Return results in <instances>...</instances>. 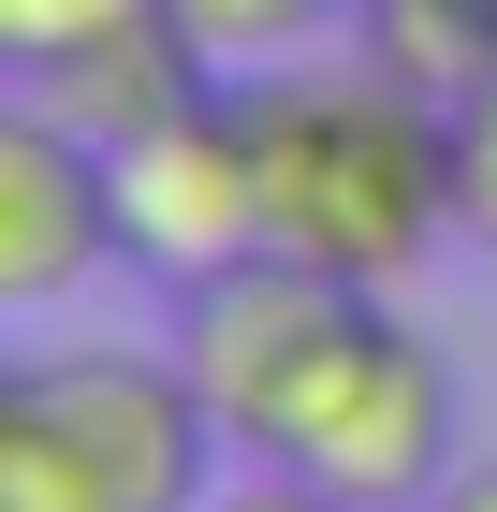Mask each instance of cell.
I'll use <instances>...</instances> for the list:
<instances>
[{"label":"cell","instance_id":"277c9868","mask_svg":"<svg viewBox=\"0 0 497 512\" xmlns=\"http://www.w3.org/2000/svg\"><path fill=\"white\" fill-rule=\"evenodd\" d=\"M103 161H117V264L132 278L191 293V278H220V264L264 249V161H249V103H234V88L147 118Z\"/></svg>","mask_w":497,"mask_h":512},{"label":"cell","instance_id":"9c48e42d","mask_svg":"<svg viewBox=\"0 0 497 512\" xmlns=\"http://www.w3.org/2000/svg\"><path fill=\"white\" fill-rule=\"evenodd\" d=\"M205 512H351V498H337V483H307V469H278V454H249Z\"/></svg>","mask_w":497,"mask_h":512},{"label":"cell","instance_id":"5b68a950","mask_svg":"<svg viewBox=\"0 0 497 512\" xmlns=\"http://www.w3.org/2000/svg\"><path fill=\"white\" fill-rule=\"evenodd\" d=\"M351 308H366V293L322 278V264H293V249H249V264H220V278L176 293V366L205 381V410H220L234 454H264V439H278L293 381L322 366V337H337Z\"/></svg>","mask_w":497,"mask_h":512},{"label":"cell","instance_id":"7a4b0ae2","mask_svg":"<svg viewBox=\"0 0 497 512\" xmlns=\"http://www.w3.org/2000/svg\"><path fill=\"white\" fill-rule=\"evenodd\" d=\"M220 454L176 352H30L0 381V512H205Z\"/></svg>","mask_w":497,"mask_h":512},{"label":"cell","instance_id":"3957f363","mask_svg":"<svg viewBox=\"0 0 497 512\" xmlns=\"http://www.w3.org/2000/svg\"><path fill=\"white\" fill-rule=\"evenodd\" d=\"M264 454L307 469V483H337L351 512H439L454 498V366L395 322V293H366L322 337V366L293 381Z\"/></svg>","mask_w":497,"mask_h":512},{"label":"cell","instance_id":"30bf717a","mask_svg":"<svg viewBox=\"0 0 497 512\" xmlns=\"http://www.w3.org/2000/svg\"><path fill=\"white\" fill-rule=\"evenodd\" d=\"M439 512H497V454H483V469H454V498H439Z\"/></svg>","mask_w":497,"mask_h":512},{"label":"cell","instance_id":"ba28073f","mask_svg":"<svg viewBox=\"0 0 497 512\" xmlns=\"http://www.w3.org/2000/svg\"><path fill=\"white\" fill-rule=\"evenodd\" d=\"M454 191H468V235L497 249V88H483V103L454 118Z\"/></svg>","mask_w":497,"mask_h":512},{"label":"cell","instance_id":"6da1fadb","mask_svg":"<svg viewBox=\"0 0 497 512\" xmlns=\"http://www.w3.org/2000/svg\"><path fill=\"white\" fill-rule=\"evenodd\" d=\"M234 103H249V161H264V249H293V264L351 278V293H395L468 220L454 118L424 88H395L366 44L351 59H278Z\"/></svg>","mask_w":497,"mask_h":512},{"label":"cell","instance_id":"52a82bcc","mask_svg":"<svg viewBox=\"0 0 497 512\" xmlns=\"http://www.w3.org/2000/svg\"><path fill=\"white\" fill-rule=\"evenodd\" d=\"M161 15L191 30V59L220 88H249V74H278V59H322L366 0H161Z\"/></svg>","mask_w":497,"mask_h":512},{"label":"cell","instance_id":"8992f818","mask_svg":"<svg viewBox=\"0 0 497 512\" xmlns=\"http://www.w3.org/2000/svg\"><path fill=\"white\" fill-rule=\"evenodd\" d=\"M117 264V161L74 118L15 103L0 118V308H59Z\"/></svg>","mask_w":497,"mask_h":512}]
</instances>
